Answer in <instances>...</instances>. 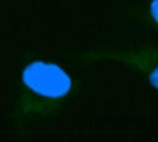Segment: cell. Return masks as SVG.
<instances>
[{
    "instance_id": "obj_1",
    "label": "cell",
    "mask_w": 158,
    "mask_h": 142,
    "mask_svg": "<svg viewBox=\"0 0 158 142\" xmlns=\"http://www.w3.org/2000/svg\"><path fill=\"white\" fill-rule=\"evenodd\" d=\"M74 89L71 75L61 65L32 60L19 75V90L12 119L17 128L32 125L53 115Z\"/></svg>"
},
{
    "instance_id": "obj_2",
    "label": "cell",
    "mask_w": 158,
    "mask_h": 142,
    "mask_svg": "<svg viewBox=\"0 0 158 142\" xmlns=\"http://www.w3.org/2000/svg\"><path fill=\"white\" fill-rule=\"evenodd\" d=\"M84 61H114L134 70L158 90V48L127 45L114 48H96L81 56Z\"/></svg>"
},
{
    "instance_id": "obj_3",
    "label": "cell",
    "mask_w": 158,
    "mask_h": 142,
    "mask_svg": "<svg viewBox=\"0 0 158 142\" xmlns=\"http://www.w3.org/2000/svg\"><path fill=\"white\" fill-rule=\"evenodd\" d=\"M141 14L149 25L158 29V0H147Z\"/></svg>"
}]
</instances>
